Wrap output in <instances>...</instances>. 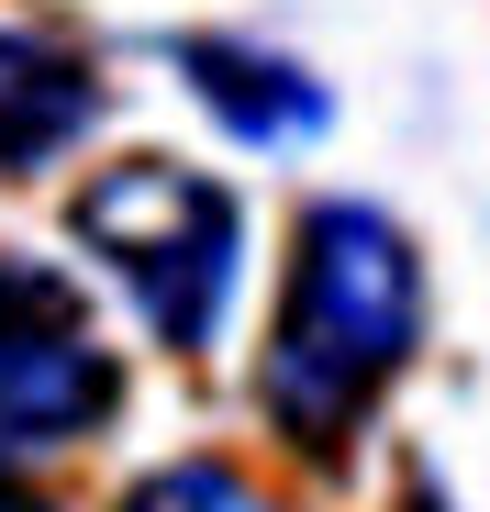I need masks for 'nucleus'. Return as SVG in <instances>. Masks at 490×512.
I'll return each instance as SVG.
<instances>
[{
  "label": "nucleus",
  "mask_w": 490,
  "mask_h": 512,
  "mask_svg": "<svg viewBox=\"0 0 490 512\" xmlns=\"http://www.w3.org/2000/svg\"><path fill=\"white\" fill-rule=\"evenodd\" d=\"M424 346V256L379 201L335 190L290 223V268H279V312H268V357H257V412L268 435L312 468H335L368 412L390 401V379Z\"/></svg>",
  "instance_id": "1"
},
{
  "label": "nucleus",
  "mask_w": 490,
  "mask_h": 512,
  "mask_svg": "<svg viewBox=\"0 0 490 512\" xmlns=\"http://www.w3.org/2000/svg\"><path fill=\"white\" fill-rule=\"evenodd\" d=\"M123 412V357L101 346L90 301L34 256H0V468L67 457Z\"/></svg>",
  "instance_id": "3"
},
{
  "label": "nucleus",
  "mask_w": 490,
  "mask_h": 512,
  "mask_svg": "<svg viewBox=\"0 0 490 512\" xmlns=\"http://www.w3.org/2000/svg\"><path fill=\"white\" fill-rule=\"evenodd\" d=\"M90 123H101V67L78 45H56V34L0 23V179L56 167Z\"/></svg>",
  "instance_id": "5"
},
{
  "label": "nucleus",
  "mask_w": 490,
  "mask_h": 512,
  "mask_svg": "<svg viewBox=\"0 0 490 512\" xmlns=\"http://www.w3.org/2000/svg\"><path fill=\"white\" fill-rule=\"evenodd\" d=\"M78 256L134 301V323L168 357H212L245 290V201L190 156H112L67 201Z\"/></svg>",
  "instance_id": "2"
},
{
  "label": "nucleus",
  "mask_w": 490,
  "mask_h": 512,
  "mask_svg": "<svg viewBox=\"0 0 490 512\" xmlns=\"http://www.w3.org/2000/svg\"><path fill=\"white\" fill-rule=\"evenodd\" d=\"M0 512H56L45 490H23V468H0Z\"/></svg>",
  "instance_id": "7"
},
{
  "label": "nucleus",
  "mask_w": 490,
  "mask_h": 512,
  "mask_svg": "<svg viewBox=\"0 0 490 512\" xmlns=\"http://www.w3.org/2000/svg\"><path fill=\"white\" fill-rule=\"evenodd\" d=\"M123 512H279V501L245 479L234 457H168V468H145L123 490Z\"/></svg>",
  "instance_id": "6"
},
{
  "label": "nucleus",
  "mask_w": 490,
  "mask_h": 512,
  "mask_svg": "<svg viewBox=\"0 0 490 512\" xmlns=\"http://www.w3.org/2000/svg\"><path fill=\"white\" fill-rule=\"evenodd\" d=\"M168 67H179V90L212 112V134L257 145V156H290V145H312L323 123H335V90H323L301 56L257 45V34H179Z\"/></svg>",
  "instance_id": "4"
}]
</instances>
